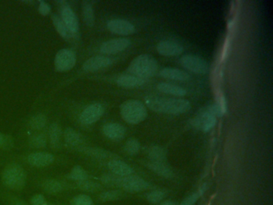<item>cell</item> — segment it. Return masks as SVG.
I'll list each match as a JSON object with an SVG mask.
<instances>
[{
  "label": "cell",
  "mask_w": 273,
  "mask_h": 205,
  "mask_svg": "<svg viewBox=\"0 0 273 205\" xmlns=\"http://www.w3.org/2000/svg\"><path fill=\"white\" fill-rule=\"evenodd\" d=\"M30 145L34 149H43L47 146V137L43 134L33 136L30 140Z\"/></svg>",
  "instance_id": "cell-34"
},
{
  "label": "cell",
  "mask_w": 273,
  "mask_h": 205,
  "mask_svg": "<svg viewBox=\"0 0 273 205\" xmlns=\"http://www.w3.org/2000/svg\"><path fill=\"white\" fill-rule=\"evenodd\" d=\"M204 109L208 113L210 114L212 116H215V117H220V116H223L222 110H221V107L219 106L218 104H211V105L207 106Z\"/></svg>",
  "instance_id": "cell-39"
},
{
  "label": "cell",
  "mask_w": 273,
  "mask_h": 205,
  "mask_svg": "<svg viewBox=\"0 0 273 205\" xmlns=\"http://www.w3.org/2000/svg\"><path fill=\"white\" fill-rule=\"evenodd\" d=\"M55 161V157L49 153H30L27 157V162L29 165L36 168H44L51 165Z\"/></svg>",
  "instance_id": "cell-15"
},
{
  "label": "cell",
  "mask_w": 273,
  "mask_h": 205,
  "mask_svg": "<svg viewBox=\"0 0 273 205\" xmlns=\"http://www.w3.org/2000/svg\"><path fill=\"white\" fill-rule=\"evenodd\" d=\"M62 4V9H61V17L62 20L65 26H67V30L70 31L71 34H76L79 31V21L77 18L76 15L73 11L72 9L67 5V2H60Z\"/></svg>",
  "instance_id": "cell-11"
},
{
  "label": "cell",
  "mask_w": 273,
  "mask_h": 205,
  "mask_svg": "<svg viewBox=\"0 0 273 205\" xmlns=\"http://www.w3.org/2000/svg\"><path fill=\"white\" fill-rule=\"evenodd\" d=\"M41 187L43 189V191L51 195L62 193L65 189L64 185L61 183L60 181L55 179L45 180L43 183L41 184Z\"/></svg>",
  "instance_id": "cell-21"
},
{
  "label": "cell",
  "mask_w": 273,
  "mask_h": 205,
  "mask_svg": "<svg viewBox=\"0 0 273 205\" xmlns=\"http://www.w3.org/2000/svg\"><path fill=\"white\" fill-rule=\"evenodd\" d=\"M71 205H94V204L89 196L80 194L73 198Z\"/></svg>",
  "instance_id": "cell-36"
},
{
  "label": "cell",
  "mask_w": 273,
  "mask_h": 205,
  "mask_svg": "<svg viewBox=\"0 0 273 205\" xmlns=\"http://www.w3.org/2000/svg\"><path fill=\"white\" fill-rule=\"evenodd\" d=\"M160 75L164 79L175 81H187L190 79V75L187 71L174 67H165L160 71Z\"/></svg>",
  "instance_id": "cell-18"
},
{
  "label": "cell",
  "mask_w": 273,
  "mask_h": 205,
  "mask_svg": "<svg viewBox=\"0 0 273 205\" xmlns=\"http://www.w3.org/2000/svg\"><path fill=\"white\" fill-rule=\"evenodd\" d=\"M131 41L126 38H117L106 41L100 47V52L104 55H115L130 47Z\"/></svg>",
  "instance_id": "cell-10"
},
{
  "label": "cell",
  "mask_w": 273,
  "mask_h": 205,
  "mask_svg": "<svg viewBox=\"0 0 273 205\" xmlns=\"http://www.w3.org/2000/svg\"><path fill=\"white\" fill-rule=\"evenodd\" d=\"M122 118L130 124L143 122L148 116V110L140 100H130L124 102L120 107Z\"/></svg>",
  "instance_id": "cell-4"
},
{
  "label": "cell",
  "mask_w": 273,
  "mask_h": 205,
  "mask_svg": "<svg viewBox=\"0 0 273 205\" xmlns=\"http://www.w3.org/2000/svg\"><path fill=\"white\" fill-rule=\"evenodd\" d=\"M104 107L100 104H93L83 110L80 115V122L84 125H91L97 122L104 113Z\"/></svg>",
  "instance_id": "cell-9"
},
{
  "label": "cell",
  "mask_w": 273,
  "mask_h": 205,
  "mask_svg": "<svg viewBox=\"0 0 273 205\" xmlns=\"http://www.w3.org/2000/svg\"><path fill=\"white\" fill-rule=\"evenodd\" d=\"M103 132L110 140L120 141L124 138L126 129L122 124L118 123H107L103 127Z\"/></svg>",
  "instance_id": "cell-16"
},
{
  "label": "cell",
  "mask_w": 273,
  "mask_h": 205,
  "mask_svg": "<svg viewBox=\"0 0 273 205\" xmlns=\"http://www.w3.org/2000/svg\"><path fill=\"white\" fill-rule=\"evenodd\" d=\"M218 104L221 107V110H222L223 114L225 115V113H227V112H228V103H227L226 98L223 95H221L220 98H219Z\"/></svg>",
  "instance_id": "cell-42"
},
{
  "label": "cell",
  "mask_w": 273,
  "mask_h": 205,
  "mask_svg": "<svg viewBox=\"0 0 273 205\" xmlns=\"http://www.w3.org/2000/svg\"><path fill=\"white\" fill-rule=\"evenodd\" d=\"M207 186L206 184L203 185L201 189L199 190L197 193H193L190 197H188V198L184 200L182 203L180 204V205H193L197 201H198L199 197L202 195L203 193H205L206 190Z\"/></svg>",
  "instance_id": "cell-35"
},
{
  "label": "cell",
  "mask_w": 273,
  "mask_h": 205,
  "mask_svg": "<svg viewBox=\"0 0 273 205\" xmlns=\"http://www.w3.org/2000/svg\"><path fill=\"white\" fill-rule=\"evenodd\" d=\"M53 23L55 25L57 31L59 33L61 36L63 38H67L71 35V33L67 30V26H65L63 20L59 18L56 14H53L52 17Z\"/></svg>",
  "instance_id": "cell-31"
},
{
  "label": "cell",
  "mask_w": 273,
  "mask_h": 205,
  "mask_svg": "<svg viewBox=\"0 0 273 205\" xmlns=\"http://www.w3.org/2000/svg\"><path fill=\"white\" fill-rule=\"evenodd\" d=\"M161 205H176V204L174 203V202H172V201H165L164 203H163Z\"/></svg>",
  "instance_id": "cell-45"
},
{
  "label": "cell",
  "mask_w": 273,
  "mask_h": 205,
  "mask_svg": "<svg viewBox=\"0 0 273 205\" xmlns=\"http://www.w3.org/2000/svg\"><path fill=\"white\" fill-rule=\"evenodd\" d=\"M140 150V144L136 139H129L124 145V151L128 155L137 154Z\"/></svg>",
  "instance_id": "cell-32"
},
{
  "label": "cell",
  "mask_w": 273,
  "mask_h": 205,
  "mask_svg": "<svg viewBox=\"0 0 273 205\" xmlns=\"http://www.w3.org/2000/svg\"><path fill=\"white\" fill-rule=\"evenodd\" d=\"M148 168L154 173L164 178H172L173 177V172L169 167L167 166L164 162H155L151 161L148 164Z\"/></svg>",
  "instance_id": "cell-22"
},
{
  "label": "cell",
  "mask_w": 273,
  "mask_h": 205,
  "mask_svg": "<svg viewBox=\"0 0 273 205\" xmlns=\"http://www.w3.org/2000/svg\"><path fill=\"white\" fill-rule=\"evenodd\" d=\"M116 83L119 87L124 88H136L144 84V79L136 77L131 74H125L118 77Z\"/></svg>",
  "instance_id": "cell-19"
},
{
  "label": "cell",
  "mask_w": 273,
  "mask_h": 205,
  "mask_svg": "<svg viewBox=\"0 0 273 205\" xmlns=\"http://www.w3.org/2000/svg\"><path fill=\"white\" fill-rule=\"evenodd\" d=\"M112 63V59L109 57L104 55H96L91 57L83 64V68L84 71L94 72L99 71L106 67H109Z\"/></svg>",
  "instance_id": "cell-14"
},
{
  "label": "cell",
  "mask_w": 273,
  "mask_h": 205,
  "mask_svg": "<svg viewBox=\"0 0 273 205\" xmlns=\"http://www.w3.org/2000/svg\"><path fill=\"white\" fill-rule=\"evenodd\" d=\"M107 26L111 32L124 36L132 35L136 31V27L132 22L122 18L111 19L107 22Z\"/></svg>",
  "instance_id": "cell-8"
},
{
  "label": "cell",
  "mask_w": 273,
  "mask_h": 205,
  "mask_svg": "<svg viewBox=\"0 0 273 205\" xmlns=\"http://www.w3.org/2000/svg\"><path fill=\"white\" fill-rule=\"evenodd\" d=\"M38 10L41 14H43V15H46V14H48L51 10V7L47 4V2H43V1H41L40 3H39V6H38Z\"/></svg>",
  "instance_id": "cell-43"
},
{
  "label": "cell",
  "mask_w": 273,
  "mask_h": 205,
  "mask_svg": "<svg viewBox=\"0 0 273 205\" xmlns=\"http://www.w3.org/2000/svg\"><path fill=\"white\" fill-rule=\"evenodd\" d=\"M82 153H85V154L88 155L90 157H95L96 159H103L110 158L112 156L111 153H108L107 151L103 150L101 149H97V148H82L80 149Z\"/></svg>",
  "instance_id": "cell-26"
},
{
  "label": "cell",
  "mask_w": 273,
  "mask_h": 205,
  "mask_svg": "<svg viewBox=\"0 0 273 205\" xmlns=\"http://www.w3.org/2000/svg\"><path fill=\"white\" fill-rule=\"evenodd\" d=\"M49 136L53 148H58L60 142L61 128L57 124H53L49 130Z\"/></svg>",
  "instance_id": "cell-30"
},
{
  "label": "cell",
  "mask_w": 273,
  "mask_h": 205,
  "mask_svg": "<svg viewBox=\"0 0 273 205\" xmlns=\"http://www.w3.org/2000/svg\"><path fill=\"white\" fill-rule=\"evenodd\" d=\"M83 15L86 24L89 26H93L95 23V15L92 6L89 2H83Z\"/></svg>",
  "instance_id": "cell-28"
},
{
  "label": "cell",
  "mask_w": 273,
  "mask_h": 205,
  "mask_svg": "<svg viewBox=\"0 0 273 205\" xmlns=\"http://www.w3.org/2000/svg\"><path fill=\"white\" fill-rule=\"evenodd\" d=\"M100 180L103 185H107L108 187H121L123 177H118L116 175L111 173L103 175Z\"/></svg>",
  "instance_id": "cell-27"
},
{
  "label": "cell",
  "mask_w": 273,
  "mask_h": 205,
  "mask_svg": "<svg viewBox=\"0 0 273 205\" xmlns=\"http://www.w3.org/2000/svg\"><path fill=\"white\" fill-rule=\"evenodd\" d=\"M65 141L71 147H79L83 143L81 135L72 128H67L64 132Z\"/></svg>",
  "instance_id": "cell-23"
},
{
  "label": "cell",
  "mask_w": 273,
  "mask_h": 205,
  "mask_svg": "<svg viewBox=\"0 0 273 205\" xmlns=\"http://www.w3.org/2000/svg\"><path fill=\"white\" fill-rule=\"evenodd\" d=\"M217 122V117L212 116L202 108L197 114V116L191 121V124L192 127H194L199 130L209 132L216 126Z\"/></svg>",
  "instance_id": "cell-7"
},
{
  "label": "cell",
  "mask_w": 273,
  "mask_h": 205,
  "mask_svg": "<svg viewBox=\"0 0 273 205\" xmlns=\"http://www.w3.org/2000/svg\"><path fill=\"white\" fill-rule=\"evenodd\" d=\"M76 63V56L74 51L69 49H62L57 53L55 59V65L59 71L71 70Z\"/></svg>",
  "instance_id": "cell-6"
},
{
  "label": "cell",
  "mask_w": 273,
  "mask_h": 205,
  "mask_svg": "<svg viewBox=\"0 0 273 205\" xmlns=\"http://www.w3.org/2000/svg\"><path fill=\"white\" fill-rule=\"evenodd\" d=\"M157 88L160 92L169 95V96L180 97V96H186L187 94V91L184 89V87L173 84V83L162 82V83H159Z\"/></svg>",
  "instance_id": "cell-20"
},
{
  "label": "cell",
  "mask_w": 273,
  "mask_h": 205,
  "mask_svg": "<svg viewBox=\"0 0 273 205\" xmlns=\"http://www.w3.org/2000/svg\"><path fill=\"white\" fill-rule=\"evenodd\" d=\"M6 141L7 140H6V137L0 133V148L6 146V143H7Z\"/></svg>",
  "instance_id": "cell-44"
},
{
  "label": "cell",
  "mask_w": 273,
  "mask_h": 205,
  "mask_svg": "<svg viewBox=\"0 0 273 205\" xmlns=\"http://www.w3.org/2000/svg\"><path fill=\"white\" fill-rule=\"evenodd\" d=\"M120 196L121 194L118 191L103 192L99 195V200L102 201H115V200L120 199Z\"/></svg>",
  "instance_id": "cell-37"
},
{
  "label": "cell",
  "mask_w": 273,
  "mask_h": 205,
  "mask_svg": "<svg viewBox=\"0 0 273 205\" xmlns=\"http://www.w3.org/2000/svg\"><path fill=\"white\" fill-rule=\"evenodd\" d=\"M6 200L8 201L10 205H29L24 201L17 197L16 196L9 194V195H6Z\"/></svg>",
  "instance_id": "cell-41"
},
{
  "label": "cell",
  "mask_w": 273,
  "mask_h": 205,
  "mask_svg": "<svg viewBox=\"0 0 273 205\" xmlns=\"http://www.w3.org/2000/svg\"><path fill=\"white\" fill-rule=\"evenodd\" d=\"M47 124V117L43 114H38L34 116L30 121V125L34 129H42Z\"/></svg>",
  "instance_id": "cell-33"
},
{
  "label": "cell",
  "mask_w": 273,
  "mask_h": 205,
  "mask_svg": "<svg viewBox=\"0 0 273 205\" xmlns=\"http://www.w3.org/2000/svg\"><path fill=\"white\" fill-rule=\"evenodd\" d=\"M156 50L159 54L163 56H178L180 54H182L184 47L176 41L166 39L160 41L156 46Z\"/></svg>",
  "instance_id": "cell-12"
},
{
  "label": "cell",
  "mask_w": 273,
  "mask_h": 205,
  "mask_svg": "<svg viewBox=\"0 0 273 205\" xmlns=\"http://www.w3.org/2000/svg\"><path fill=\"white\" fill-rule=\"evenodd\" d=\"M68 178L75 182H79L88 179L89 176L81 166L76 165L71 169V173H69Z\"/></svg>",
  "instance_id": "cell-25"
},
{
  "label": "cell",
  "mask_w": 273,
  "mask_h": 205,
  "mask_svg": "<svg viewBox=\"0 0 273 205\" xmlns=\"http://www.w3.org/2000/svg\"><path fill=\"white\" fill-rule=\"evenodd\" d=\"M180 63L185 69L198 75H205L209 70L208 62L197 55L189 54L183 55L180 58Z\"/></svg>",
  "instance_id": "cell-5"
},
{
  "label": "cell",
  "mask_w": 273,
  "mask_h": 205,
  "mask_svg": "<svg viewBox=\"0 0 273 205\" xmlns=\"http://www.w3.org/2000/svg\"><path fill=\"white\" fill-rule=\"evenodd\" d=\"M146 105L154 112L179 116L191 109V103L180 98L150 97L145 101Z\"/></svg>",
  "instance_id": "cell-1"
},
{
  "label": "cell",
  "mask_w": 273,
  "mask_h": 205,
  "mask_svg": "<svg viewBox=\"0 0 273 205\" xmlns=\"http://www.w3.org/2000/svg\"><path fill=\"white\" fill-rule=\"evenodd\" d=\"M26 181L25 170L18 164H10L2 172V184L12 191H21L26 185Z\"/></svg>",
  "instance_id": "cell-3"
},
{
  "label": "cell",
  "mask_w": 273,
  "mask_h": 205,
  "mask_svg": "<svg viewBox=\"0 0 273 205\" xmlns=\"http://www.w3.org/2000/svg\"><path fill=\"white\" fill-rule=\"evenodd\" d=\"M108 169L112 174L116 175L120 177H127L132 176L134 173V170L132 167L126 164L124 161L113 159L108 162Z\"/></svg>",
  "instance_id": "cell-17"
},
{
  "label": "cell",
  "mask_w": 273,
  "mask_h": 205,
  "mask_svg": "<svg viewBox=\"0 0 273 205\" xmlns=\"http://www.w3.org/2000/svg\"><path fill=\"white\" fill-rule=\"evenodd\" d=\"M165 193L164 191H160V190H157V191H153L152 193H150L147 197V199L149 202L152 204L159 203L160 201H162L165 197Z\"/></svg>",
  "instance_id": "cell-38"
},
{
  "label": "cell",
  "mask_w": 273,
  "mask_h": 205,
  "mask_svg": "<svg viewBox=\"0 0 273 205\" xmlns=\"http://www.w3.org/2000/svg\"><path fill=\"white\" fill-rule=\"evenodd\" d=\"M128 71L136 77L148 79L156 75L158 71V62L152 55L142 54L131 62Z\"/></svg>",
  "instance_id": "cell-2"
},
{
  "label": "cell",
  "mask_w": 273,
  "mask_h": 205,
  "mask_svg": "<svg viewBox=\"0 0 273 205\" xmlns=\"http://www.w3.org/2000/svg\"><path fill=\"white\" fill-rule=\"evenodd\" d=\"M30 205H47L48 202L43 194H36L30 198Z\"/></svg>",
  "instance_id": "cell-40"
},
{
  "label": "cell",
  "mask_w": 273,
  "mask_h": 205,
  "mask_svg": "<svg viewBox=\"0 0 273 205\" xmlns=\"http://www.w3.org/2000/svg\"><path fill=\"white\" fill-rule=\"evenodd\" d=\"M76 185L78 189L83 192H88V193L97 192L100 189V185L99 184L89 179L76 182Z\"/></svg>",
  "instance_id": "cell-29"
},
{
  "label": "cell",
  "mask_w": 273,
  "mask_h": 205,
  "mask_svg": "<svg viewBox=\"0 0 273 205\" xmlns=\"http://www.w3.org/2000/svg\"><path fill=\"white\" fill-rule=\"evenodd\" d=\"M121 187L130 193H137L147 190L149 188V185L144 179L132 175L123 178Z\"/></svg>",
  "instance_id": "cell-13"
},
{
  "label": "cell",
  "mask_w": 273,
  "mask_h": 205,
  "mask_svg": "<svg viewBox=\"0 0 273 205\" xmlns=\"http://www.w3.org/2000/svg\"><path fill=\"white\" fill-rule=\"evenodd\" d=\"M148 157L155 162H164L166 161V152L162 147L152 146L148 149Z\"/></svg>",
  "instance_id": "cell-24"
}]
</instances>
